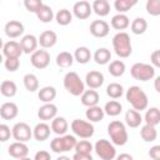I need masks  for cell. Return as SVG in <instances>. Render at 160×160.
I'll return each mask as SVG.
<instances>
[{"mask_svg":"<svg viewBox=\"0 0 160 160\" xmlns=\"http://www.w3.org/2000/svg\"><path fill=\"white\" fill-rule=\"evenodd\" d=\"M94 60H95V62L96 64H99V65H105V64H108V62H110V60H111V52H110V50L109 49H106V48H99L95 52H94Z\"/></svg>","mask_w":160,"mask_h":160,"instance_id":"cell-31","label":"cell"},{"mask_svg":"<svg viewBox=\"0 0 160 160\" xmlns=\"http://www.w3.org/2000/svg\"><path fill=\"white\" fill-rule=\"evenodd\" d=\"M30 62L35 69L42 70L50 64V54L46 50H35L30 56Z\"/></svg>","mask_w":160,"mask_h":160,"instance_id":"cell-10","label":"cell"},{"mask_svg":"<svg viewBox=\"0 0 160 160\" xmlns=\"http://www.w3.org/2000/svg\"><path fill=\"white\" fill-rule=\"evenodd\" d=\"M110 31V26L105 20H94L90 24V34L95 38H105Z\"/></svg>","mask_w":160,"mask_h":160,"instance_id":"cell-12","label":"cell"},{"mask_svg":"<svg viewBox=\"0 0 160 160\" xmlns=\"http://www.w3.org/2000/svg\"><path fill=\"white\" fill-rule=\"evenodd\" d=\"M126 100H128V102L131 104L132 109H135L138 111L145 110L149 104L148 95L140 86H136V85L130 86L126 90Z\"/></svg>","mask_w":160,"mask_h":160,"instance_id":"cell-1","label":"cell"},{"mask_svg":"<svg viewBox=\"0 0 160 160\" xmlns=\"http://www.w3.org/2000/svg\"><path fill=\"white\" fill-rule=\"evenodd\" d=\"M4 62V58H2V54H0V65Z\"/></svg>","mask_w":160,"mask_h":160,"instance_id":"cell-55","label":"cell"},{"mask_svg":"<svg viewBox=\"0 0 160 160\" xmlns=\"http://www.w3.org/2000/svg\"><path fill=\"white\" fill-rule=\"evenodd\" d=\"M145 124L148 125H152V126H156L160 124V110L158 108H150L146 110L145 112V116H144V120Z\"/></svg>","mask_w":160,"mask_h":160,"instance_id":"cell-30","label":"cell"},{"mask_svg":"<svg viewBox=\"0 0 160 160\" xmlns=\"http://www.w3.org/2000/svg\"><path fill=\"white\" fill-rule=\"evenodd\" d=\"M55 20H56V22H58L59 25L66 26V25H69V24L72 21V14H71L70 10H68V9H61V10H59V11L56 12Z\"/></svg>","mask_w":160,"mask_h":160,"instance_id":"cell-37","label":"cell"},{"mask_svg":"<svg viewBox=\"0 0 160 160\" xmlns=\"http://www.w3.org/2000/svg\"><path fill=\"white\" fill-rule=\"evenodd\" d=\"M81 104L84 106H94L98 105L99 102V94L95 89H90V90H84V92L81 94Z\"/></svg>","mask_w":160,"mask_h":160,"instance_id":"cell-22","label":"cell"},{"mask_svg":"<svg viewBox=\"0 0 160 160\" xmlns=\"http://www.w3.org/2000/svg\"><path fill=\"white\" fill-rule=\"evenodd\" d=\"M122 110V105L116 100H110L104 106V112L109 116H118Z\"/></svg>","mask_w":160,"mask_h":160,"instance_id":"cell-36","label":"cell"},{"mask_svg":"<svg viewBox=\"0 0 160 160\" xmlns=\"http://www.w3.org/2000/svg\"><path fill=\"white\" fill-rule=\"evenodd\" d=\"M11 136V130L6 124H0V141L5 142L10 139Z\"/></svg>","mask_w":160,"mask_h":160,"instance_id":"cell-47","label":"cell"},{"mask_svg":"<svg viewBox=\"0 0 160 160\" xmlns=\"http://www.w3.org/2000/svg\"><path fill=\"white\" fill-rule=\"evenodd\" d=\"M4 31H5L8 38L15 39V38H19L24 34V25L18 20H10L5 24Z\"/></svg>","mask_w":160,"mask_h":160,"instance_id":"cell-14","label":"cell"},{"mask_svg":"<svg viewBox=\"0 0 160 160\" xmlns=\"http://www.w3.org/2000/svg\"><path fill=\"white\" fill-rule=\"evenodd\" d=\"M139 0H115L114 1V8L118 12H126L130 9H132Z\"/></svg>","mask_w":160,"mask_h":160,"instance_id":"cell-40","label":"cell"},{"mask_svg":"<svg viewBox=\"0 0 160 160\" xmlns=\"http://www.w3.org/2000/svg\"><path fill=\"white\" fill-rule=\"evenodd\" d=\"M22 81H24L25 89L28 91H30V92H34V91H36L39 89V80H38L36 75H34V74H26L24 76Z\"/></svg>","mask_w":160,"mask_h":160,"instance_id":"cell-41","label":"cell"},{"mask_svg":"<svg viewBox=\"0 0 160 160\" xmlns=\"http://www.w3.org/2000/svg\"><path fill=\"white\" fill-rule=\"evenodd\" d=\"M130 74L135 80L149 81L155 76V68L150 64L135 62L130 69Z\"/></svg>","mask_w":160,"mask_h":160,"instance_id":"cell-6","label":"cell"},{"mask_svg":"<svg viewBox=\"0 0 160 160\" xmlns=\"http://www.w3.org/2000/svg\"><path fill=\"white\" fill-rule=\"evenodd\" d=\"M18 114H19V108L15 102L8 101L0 106V116L4 120H12L18 116Z\"/></svg>","mask_w":160,"mask_h":160,"instance_id":"cell-16","label":"cell"},{"mask_svg":"<svg viewBox=\"0 0 160 160\" xmlns=\"http://www.w3.org/2000/svg\"><path fill=\"white\" fill-rule=\"evenodd\" d=\"M130 28H131L132 34H135V35H141V34H144V32L146 31V29H148V22H146V20H145L144 18H136V19L132 20Z\"/></svg>","mask_w":160,"mask_h":160,"instance_id":"cell-38","label":"cell"},{"mask_svg":"<svg viewBox=\"0 0 160 160\" xmlns=\"http://www.w3.org/2000/svg\"><path fill=\"white\" fill-rule=\"evenodd\" d=\"M106 94L111 99H119L124 94V88H122V85H120L118 82H111L106 88Z\"/></svg>","mask_w":160,"mask_h":160,"instance_id":"cell-42","label":"cell"},{"mask_svg":"<svg viewBox=\"0 0 160 160\" xmlns=\"http://www.w3.org/2000/svg\"><path fill=\"white\" fill-rule=\"evenodd\" d=\"M8 152L15 159H25L29 154V148L22 141H15L8 148Z\"/></svg>","mask_w":160,"mask_h":160,"instance_id":"cell-13","label":"cell"},{"mask_svg":"<svg viewBox=\"0 0 160 160\" xmlns=\"http://www.w3.org/2000/svg\"><path fill=\"white\" fill-rule=\"evenodd\" d=\"M38 98L42 102H51L56 98V89L54 86H44L39 90Z\"/></svg>","mask_w":160,"mask_h":160,"instance_id":"cell-29","label":"cell"},{"mask_svg":"<svg viewBox=\"0 0 160 160\" xmlns=\"http://www.w3.org/2000/svg\"><path fill=\"white\" fill-rule=\"evenodd\" d=\"M125 122L129 128H139L142 122V116L135 109L128 110L126 114H125Z\"/></svg>","mask_w":160,"mask_h":160,"instance_id":"cell-24","label":"cell"},{"mask_svg":"<svg viewBox=\"0 0 160 160\" xmlns=\"http://www.w3.org/2000/svg\"><path fill=\"white\" fill-rule=\"evenodd\" d=\"M76 138L74 135H60L55 139L51 140L50 142V148L56 154H62L70 150H74L75 144H76Z\"/></svg>","mask_w":160,"mask_h":160,"instance_id":"cell-5","label":"cell"},{"mask_svg":"<svg viewBox=\"0 0 160 160\" xmlns=\"http://www.w3.org/2000/svg\"><path fill=\"white\" fill-rule=\"evenodd\" d=\"M108 1H109V0H108Z\"/></svg>","mask_w":160,"mask_h":160,"instance_id":"cell-56","label":"cell"},{"mask_svg":"<svg viewBox=\"0 0 160 160\" xmlns=\"http://www.w3.org/2000/svg\"><path fill=\"white\" fill-rule=\"evenodd\" d=\"M118 159H119V160H124V159H126V160H131L132 156H131L130 154H120V155L118 156Z\"/></svg>","mask_w":160,"mask_h":160,"instance_id":"cell-52","label":"cell"},{"mask_svg":"<svg viewBox=\"0 0 160 160\" xmlns=\"http://www.w3.org/2000/svg\"><path fill=\"white\" fill-rule=\"evenodd\" d=\"M72 62H74V56L69 51H61L56 56V65L62 69L70 68L72 65Z\"/></svg>","mask_w":160,"mask_h":160,"instance_id":"cell-35","label":"cell"},{"mask_svg":"<svg viewBox=\"0 0 160 160\" xmlns=\"http://www.w3.org/2000/svg\"><path fill=\"white\" fill-rule=\"evenodd\" d=\"M50 132H51V128L46 122H39L32 129V136L38 141H45V140H48V138L50 136Z\"/></svg>","mask_w":160,"mask_h":160,"instance_id":"cell-21","label":"cell"},{"mask_svg":"<svg viewBox=\"0 0 160 160\" xmlns=\"http://www.w3.org/2000/svg\"><path fill=\"white\" fill-rule=\"evenodd\" d=\"M0 92L5 98H12L18 92V86L11 80H4L0 85Z\"/></svg>","mask_w":160,"mask_h":160,"instance_id":"cell-32","label":"cell"},{"mask_svg":"<svg viewBox=\"0 0 160 160\" xmlns=\"http://www.w3.org/2000/svg\"><path fill=\"white\" fill-rule=\"evenodd\" d=\"M71 131L74 132V135L81 138V139H89L94 135V126L90 121H85L81 119H75L72 120L71 125Z\"/></svg>","mask_w":160,"mask_h":160,"instance_id":"cell-8","label":"cell"},{"mask_svg":"<svg viewBox=\"0 0 160 160\" xmlns=\"http://www.w3.org/2000/svg\"><path fill=\"white\" fill-rule=\"evenodd\" d=\"M145 9L149 15L159 16L160 15V0H146Z\"/></svg>","mask_w":160,"mask_h":160,"instance_id":"cell-44","label":"cell"},{"mask_svg":"<svg viewBox=\"0 0 160 160\" xmlns=\"http://www.w3.org/2000/svg\"><path fill=\"white\" fill-rule=\"evenodd\" d=\"M72 159L74 160H92V156H91V154H79V152H75Z\"/></svg>","mask_w":160,"mask_h":160,"instance_id":"cell-51","label":"cell"},{"mask_svg":"<svg viewBox=\"0 0 160 160\" xmlns=\"http://www.w3.org/2000/svg\"><path fill=\"white\" fill-rule=\"evenodd\" d=\"M2 54L6 58H20V55L22 54V49H21L20 42H16L14 40L8 41L2 46Z\"/></svg>","mask_w":160,"mask_h":160,"instance_id":"cell-19","label":"cell"},{"mask_svg":"<svg viewBox=\"0 0 160 160\" xmlns=\"http://www.w3.org/2000/svg\"><path fill=\"white\" fill-rule=\"evenodd\" d=\"M64 88L72 96H80L85 90L82 80L75 71H69L64 76Z\"/></svg>","mask_w":160,"mask_h":160,"instance_id":"cell-4","label":"cell"},{"mask_svg":"<svg viewBox=\"0 0 160 160\" xmlns=\"http://www.w3.org/2000/svg\"><path fill=\"white\" fill-rule=\"evenodd\" d=\"M34 159H35V160H50V159H51V155H50V152H48L46 150H40V151H38V152L35 154Z\"/></svg>","mask_w":160,"mask_h":160,"instance_id":"cell-49","label":"cell"},{"mask_svg":"<svg viewBox=\"0 0 160 160\" xmlns=\"http://www.w3.org/2000/svg\"><path fill=\"white\" fill-rule=\"evenodd\" d=\"M150 61H151V64H152L154 68H160V50H155L151 54Z\"/></svg>","mask_w":160,"mask_h":160,"instance_id":"cell-48","label":"cell"},{"mask_svg":"<svg viewBox=\"0 0 160 160\" xmlns=\"http://www.w3.org/2000/svg\"><path fill=\"white\" fill-rule=\"evenodd\" d=\"M4 66H5V69H6L8 71L14 72V71H16V70L19 69V66H20V60H19V58H6V59L4 60Z\"/></svg>","mask_w":160,"mask_h":160,"instance_id":"cell-45","label":"cell"},{"mask_svg":"<svg viewBox=\"0 0 160 160\" xmlns=\"http://www.w3.org/2000/svg\"><path fill=\"white\" fill-rule=\"evenodd\" d=\"M104 109L98 106V105H94V106H89L86 112H85V116L86 119L90 121V122H98V121H101L104 119Z\"/></svg>","mask_w":160,"mask_h":160,"instance_id":"cell-25","label":"cell"},{"mask_svg":"<svg viewBox=\"0 0 160 160\" xmlns=\"http://www.w3.org/2000/svg\"><path fill=\"white\" fill-rule=\"evenodd\" d=\"M94 150L96 155L102 160H112L116 156V149L112 142L105 139H100L95 142Z\"/></svg>","mask_w":160,"mask_h":160,"instance_id":"cell-7","label":"cell"},{"mask_svg":"<svg viewBox=\"0 0 160 160\" xmlns=\"http://www.w3.org/2000/svg\"><path fill=\"white\" fill-rule=\"evenodd\" d=\"M112 48L115 50V54L119 58L126 59L131 55L132 52V46H131V40L128 32L120 31L112 38Z\"/></svg>","mask_w":160,"mask_h":160,"instance_id":"cell-2","label":"cell"},{"mask_svg":"<svg viewBox=\"0 0 160 160\" xmlns=\"http://www.w3.org/2000/svg\"><path fill=\"white\" fill-rule=\"evenodd\" d=\"M42 5V0H24V6L30 12H36Z\"/></svg>","mask_w":160,"mask_h":160,"instance_id":"cell-46","label":"cell"},{"mask_svg":"<svg viewBox=\"0 0 160 160\" xmlns=\"http://www.w3.org/2000/svg\"><path fill=\"white\" fill-rule=\"evenodd\" d=\"M74 60H76L79 64H86L91 59V52L86 46H80L74 52Z\"/></svg>","mask_w":160,"mask_h":160,"instance_id":"cell-34","label":"cell"},{"mask_svg":"<svg viewBox=\"0 0 160 160\" xmlns=\"http://www.w3.org/2000/svg\"><path fill=\"white\" fill-rule=\"evenodd\" d=\"M56 114H58V108L51 102H44V105L40 106L38 110V118L42 121L52 120L56 116Z\"/></svg>","mask_w":160,"mask_h":160,"instance_id":"cell-15","label":"cell"},{"mask_svg":"<svg viewBox=\"0 0 160 160\" xmlns=\"http://www.w3.org/2000/svg\"><path fill=\"white\" fill-rule=\"evenodd\" d=\"M110 24H111V28H114L115 30H125L126 28H129L130 20L128 15H125L124 12H119L111 18Z\"/></svg>","mask_w":160,"mask_h":160,"instance_id":"cell-23","label":"cell"},{"mask_svg":"<svg viewBox=\"0 0 160 160\" xmlns=\"http://www.w3.org/2000/svg\"><path fill=\"white\" fill-rule=\"evenodd\" d=\"M140 136H141V139H142L144 141H146V142H152V141H155L156 138H158V130H156V126L145 124L144 126H141Z\"/></svg>","mask_w":160,"mask_h":160,"instance_id":"cell-27","label":"cell"},{"mask_svg":"<svg viewBox=\"0 0 160 160\" xmlns=\"http://www.w3.org/2000/svg\"><path fill=\"white\" fill-rule=\"evenodd\" d=\"M38 39L31 35V34H28V35H24L20 40V45H21V49H22V52L24 54H32L36 48H38Z\"/></svg>","mask_w":160,"mask_h":160,"instance_id":"cell-20","label":"cell"},{"mask_svg":"<svg viewBox=\"0 0 160 160\" xmlns=\"http://www.w3.org/2000/svg\"><path fill=\"white\" fill-rule=\"evenodd\" d=\"M11 136L16 141L26 142L32 138V129L26 122H16L11 129Z\"/></svg>","mask_w":160,"mask_h":160,"instance_id":"cell-9","label":"cell"},{"mask_svg":"<svg viewBox=\"0 0 160 160\" xmlns=\"http://www.w3.org/2000/svg\"><path fill=\"white\" fill-rule=\"evenodd\" d=\"M35 14H36L38 19H39L41 22H50V21L54 19V16H55L52 9H51L49 5H45V4H42L41 8H40Z\"/></svg>","mask_w":160,"mask_h":160,"instance_id":"cell-33","label":"cell"},{"mask_svg":"<svg viewBox=\"0 0 160 160\" xmlns=\"http://www.w3.org/2000/svg\"><path fill=\"white\" fill-rule=\"evenodd\" d=\"M108 134L111 139V142L118 146L125 145L129 140L126 128H125L124 122H121L119 120H114L108 125Z\"/></svg>","mask_w":160,"mask_h":160,"instance_id":"cell-3","label":"cell"},{"mask_svg":"<svg viewBox=\"0 0 160 160\" xmlns=\"http://www.w3.org/2000/svg\"><path fill=\"white\" fill-rule=\"evenodd\" d=\"M68 128H69V124L66 119L62 116H55L51 121V130L56 135H64L68 131Z\"/></svg>","mask_w":160,"mask_h":160,"instance_id":"cell-26","label":"cell"},{"mask_svg":"<svg viewBox=\"0 0 160 160\" xmlns=\"http://www.w3.org/2000/svg\"><path fill=\"white\" fill-rule=\"evenodd\" d=\"M149 156L154 160H159L160 159V145H155L150 149L149 151Z\"/></svg>","mask_w":160,"mask_h":160,"instance_id":"cell-50","label":"cell"},{"mask_svg":"<svg viewBox=\"0 0 160 160\" xmlns=\"http://www.w3.org/2000/svg\"><path fill=\"white\" fill-rule=\"evenodd\" d=\"M0 1H1V0H0Z\"/></svg>","mask_w":160,"mask_h":160,"instance_id":"cell-57","label":"cell"},{"mask_svg":"<svg viewBox=\"0 0 160 160\" xmlns=\"http://www.w3.org/2000/svg\"><path fill=\"white\" fill-rule=\"evenodd\" d=\"M155 90H156V92H160V76H158L155 79Z\"/></svg>","mask_w":160,"mask_h":160,"instance_id":"cell-53","label":"cell"},{"mask_svg":"<svg viewBox=\"0 0 160 160\" xmlns=\"http://www.w3.org/2000/svg\"><path fill=\"white\" fill-rule=\"evenodd\" d=\"M74 150L75 152H79V154H91V151L94 150V146L90 141L81 140V141H76Z\"/></svg>","mask_w":160,"mask_h":160,"instance_id":"cell-43","label":"cell"},{"mask_svg":"<svg viewBox=\"0 0 160 160\" xmlns=\"http://www.w3.org/2000/svg\"><path fill=\"white\" fill-rule=\"evenodd\" d=\"M91 9L98 16H106L110 12V4L108 0H94Z\"/></svg>","mask_w":160,"mask_h":160,"instance_id":"cell-28","label":"cell"},{"mask_svg":"<svg viewBox=\"0 0 160 160\" xmlns=\"http://www.w3.org/2000/svg\"><path fill=\"white\" fill-rule=\"evenodd\" d=\"M58 41V35L56 32H54L52 30H46L44 32L40 34L39 39H38V42L40 44V46L42 49H50L52 48Z\"/></svg>","mask_w":160,"mask_h":160,"instance_id":"cell-17","label":"cell"},{"mask_svg":"<svg viewBox=\"0 0 160 160\" xmlns=\"http://www.w3.org/2000/svg\"><path fill=\"white\" fill-rule=\"evenodd\" d=\"M125 69H126V66H125V64L121 60H114V61L110 62L108 71L114 78H119V76H121L125 72Z\"/></svg>","mask_w":160,"mask_h":160,"instance_id":"cell-39","label":"cell"},{"mask_svg":"<svg viewBox=\"0 0 160 160\" xmlns=\"http://www.w3.org/2000/svg\"><path fill=\"white\" fill-rule=\"evenodd\" d=\"M85 82L90 89H99L104 84V75L100 71L91 70L85 76Z\"/></svg>","mask_w":160,"mask_h":160,"instance_id":"cell-18","label":"cell"},{"mask_svg":"<svg viewBox=\"0 0 160 160\" xmlns=\"http://www.w3.org/2000/svg\"><path fill=\"white\" fill-rule=\"evenodd\" d=\"M2 46H4V42H2V39L0 38V50H2Z\"/></svg>","mask_w":160,"mask_h":160,"instance_id":"cell-54","label":"cell"},{"mask_svg":"<svg viewBox=\"0 0 160 160\" xmlns=\"http://www.w3.org/2000/svg\"><path fill=\"white\" fill-rule=\"evenodd\" d=\"M92 12L91 5L90 2H88L86 0H79L78 2L74 4L72 6V14L75 15V18L80 19V20H85L88 19Z\"/></svg>","mask_w":160,"mask_h":160,"instance_id":"cell-11","label":"cell"}]
</instances>
